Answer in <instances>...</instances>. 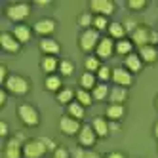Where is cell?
I'll list each match as a JSON object with an SVG mask.
<instances>
[{"label": "cell", "instance_id": "cell-2", "mask_svg": "<svg viewBox=\"0 0 158 158\" xmlns=\"http://www.w3.org/2000/svg\"><path fill=\"white\" fill-rule=\"evenodd\" d=\"M46 152H48V147H46L42 137L29 139V141L23 143V156L25 158H42Z\"/></svg>", "mask_w": 158, "mask_h": 158}, {"label": "cell", "instance_id": "cell-6", "mask_svg": "<svg viewBox=\"0 0 158 158\" xmlns=\"http://www.w3.org/2000/svg\"><path fill=\"white\" fill-rule=\"evenodd\" d=\"M99 32L95 31V29H86L82 35H80V48H82V52H92V50H95L97 48V44H99Z\"/></svg>", "mask_w": 158, "mask_h": 158}, {"label": "cell", "instance_id": "cell-48", "mask_svg": "<svg viewBox=\"0 0 158 158\" xmlns=\"http://www.w3.org/2000/svg\"><path fill=\"white\" fill-rule=\"evenodd\" d=\"M156 107H158V99H156Z\"/></svg>", "mask_w": 158, "mask_h": 158}, {"label": "cell", "instance_id": "cell-21", "mask_svg": "<svg viewBox=\"0 0 158 158\" xmlns=\"http://www.w3.org/2000/svg\"><path fill=\"white\" fill-rule=\"evenodd\" d=\"M12 35L19 40V44H25V42L31 40V29H29L27 25H23V23H19V25L14 27V32H12Z\"/></svg>", "mask_w": 158, "mask_h": 158}, {"label": "cell", "instance_id": "cell-25", "mask_svg": "<svg viewBox=\"0 0 158 158\" xmlns=\"http://www.w3.org/2000/svg\"><path fill=\"white\" fill-rule=\"evenodd\" d=\"M67 114L76 118V120H82L84 114H86V110H84V107L78 103V101H73L71 105H67Z\"/></svg>", "mask_w": 158, "mask_h": 158}, {"label": "cell", "instance_id": "cell-34", "mask_svg": "<svg viewBox=\"0 0 158 158\" xmlns=\"http://www.w3.org/2000/svg\"><path fill=\"white\" fill-rule=\"evenodd\" d=\"M78 25L80 27H84V29H89L94 25V15L89 14V12H84V14H80V17H78Z\"/></svg>", "mask_w": 158, "mask_h": 158}, {"label": "cell", "instance_id": "cell-29", "mask_svg": "<svg viewBox=\"0 0 158 158\" xmlns=\"http://www.w3.org/2000/svg\"><path fill=\"white\" fill-rule=\"evenodd\" d=\"M84 67H86V71H88V73H94V74H97V71L101 69L99 57H97V55H88V57H86V61H84Z\"/></svg>", "mask_w": 158, "mask_h": 158}, {"label": "cell", "instance_id": "cell-28", "mask_svg": "<svg viewBox=\"0 0 158 158\" xmlns=\"http://www.w3.org/2000/svg\"><path fill=\"white\" fill-rule=\"evenodd\" d=\"M97 84H95V74L94 73H84L82 76H80V88L82 89H94Z\"/></svg>", "mask_w": 158, "mask_h": 158}, {"label": "cell", "instance_id": "cell-12", "mask_svg": "<svg viewBox=\"0 0 158 158\" xmlns=\"http://www.w3.org/2000/svg\"><path fill=\"white\" fill-rule=\"evenodd\" d=\"M0 46H2V50L8 52V53H17L21 50L19 40L12 35V32H2V35H0Z\"/></svg>", "mask_w": 158, "mask_h": 158}, {"label": "cell", "instance_id": "cell-46", "mask_svg": "<svg viewBox=\"0 0 158 158\" xmlns=\"http://www.w3.org/2000/svg\"><path fill=\"white\" fill-rule=\"evenodd\" d=\"M84 158H99V154H97V152H86Z\"/></svg>", "mask_w": 158, "mask_h": 158}, {"label": "cell", "instance_id": "cell-39", "mask_svg": "<svg viewBox=\"0 0 158 158\" xmlns=\"http://www.w3.org/2000/svg\"><path fill=\"white\" fill-rule=\"evenodd\" d=\"M42 139H44V143H46V147H48V151H52V152H53L55 149H57V147H55V143H53L52 139H48V137H42Z\"/></svg>", "mask_w": 158, "mask_h": 158}, {"label": "cell", "instance_id": "cell-23", "mask_svg": "<svg viewBox=\"0 0 158 158\" xmlns=\"http://www.w3.org/2000/svg\"><path fill=\"white\" fill-rule=\"evenodd\" d=\"M131 50H133V42L128 38L118 40L116 46H114V53H118V55H130V53H133Z\"/></svg>", "mask_w": 158, "mask_h": 158}, {"label": "cell", "instance_id": "cell-7", "mask_svg": "<svg viewBox=\"0 0 158 158\" xmlns=\"http://www.w3.org/2000/svg\"><path fill=\"white\" fill-rule=\"evenodd\" d=\"M151 32H152V29H149L147 25H137V29L131 32L133 46H137V48L149 46V44H151Z\"/></svg>", "mask_w": 158, "mask_h": 158}, {"label": "cell", "instance_id": "cell-1", "mask_svg": "<svg viewBox=\"0 0 158 158\" xmlns=\"http://www.w3.org/2000/svg\"><path fill=\"white\" fill-rule=\"evenodd\" d=\"M4 88H6V92L10 94H14V95H25L29 94V80L25 76H21V74H10L8 76V80L4 82Z\"/></svg>", "mask_w": 158, "mask_h": 158}, {"label": "cell", "instance_id": "cell-31", "mask_svg": "<svg viewBox=\"0 0 158 158\" xmlns=\"http://www.w3.org/2000/svg\"><path fill=\"white\" fill-rule=\"evenodd\" d=\"M74 97H76V92H73L71 88H65V89H61V92L57 94V101H59V103H63V105H65V103L71 105Z\"/></svg>", "mask_w": 158, "mask_h": 158}, {"label": "cell", "instance_id": "cell-13", "mask_svg": "<svg viewBox=\"0 0 158 158\" xmlns=\"http://www.w3.org/2000/svg\"><path fill=\"white\" fill-rule=\"evenodd\" d=\"M95 139H97V133L94 131L92 124L82 126L80 133H78V143H80L82 147H94V145H95Z\"/></svg>", "mask_w": 158, "mask_h": 158}, {"label": "cell", "instance_id": "cell-11", "mask_svg": "<svg viewBox=\"0 0 158 158\" xmlns=\"http://www.w3.org/2000/svg\"><path fill=\"white\" fill-rule=\"evenodd\" d=\"M89 10L95 12L97 15L107 17V15H112V12H114V2H110V0H92Z\"/></svg>", "mask_w": 158, "mask_h": 158}, {"label": "cell", "instance_id": "cell-26", "mask_svg": "<svg viewBox=\"0 0 158 158\" xmlns=\"http://www.w3.org/2000/svg\"><path fill=\"white\" fill-rule=\"evenodd\" d=\"M109 35H110V38L122 40L124 36H126V29H124V25L118 23V21H112V23L109 25Z\"/></svg>", "mask_w": 158, "mask_h": 158}, {"label": "cell", "instance_id": "cell-4", "mask_svg": "<svg viewBox=\"0 0 158 158\" xmlns=\"http://www.w3.org/2000/svg\"><path fill=\"white\" fill-rule=\"evenodd\" d=\"M31 14V6L27 2H15V4H10L6 8V15L10 21H15V23L19 25L21 21H25Z\"/></svg>", "mask_w": 158, "mask_h": 158}, {"label": "cell", "instance_id": "cell-42", "mask_svg": "<svg viewBox=\"0 0 158 158\" xmlns=\"http://www.w3.org/2000/svg\"><path fill=\"white\" fill-rule=\"evenodd\" d=\"M158 44V31H152L151 32V46H156Z\"/></svg>", "mask_w": 158, "mask_h": 158}, {"label": "cell", "instance_id": "cell-47", "mask_svg": "<svg viewBox=\"0 0 158 158\" xmlns=\"http://www.w3.org/2000/svg\"><path fill=\"white\" fill-rule=\"evenodd\" d=\"M154 137H156V139H158V122H156V124H154Z\"/></svg>", "mask_w": 158, "mask_h": 158}, {"label": "cell", "instance_id": "cell-40", "mask_svg": "<svg viewBox=\"0 0 158 158\" xmlns=\"http://www.w3.org/2000/svg\"><path fill=\"white\" fill-rule=\"evenodd\" d=\"M6 135H8V124L0 122V137H6Z\"/></svg>", "mask_w": 158, "mask_h": 158}, {"label": "cell", "instance_id": "cell-10", "mask_svg": "<svg viewBox=\"0 0 158 158\" xmlns=\"http://www.w3.org/2000/svg\"><path fill=\"white\" fill-rule=\"evenodd\" d=\"M112 82H114L116 86L128 88V86H131V82H133L131 73L126 69V67H116V69H112Z\"/></svg>", "mask_w": 158, "mask_h": 158}, {"label": "cell", "instance_id": "cell-19", "mask_svg": "<svg viewBox=\"0 0 158 158\" xmlns=\"http://www.w3.org/2000/svg\"><path fill=\"white\" fill-rule=\"evenodd\" d=\"M124 65H126V69L130 73H139L143 69V59L139 57V53H130V55H126Z\"/></svg>", "mask_w": 158, "mask_h": 158}, {"label": "cell", "instance_id": "cell-16", "mask_svg": "<svg viewBox=\"0 0 158 158\" xmlns=\"http://www.w3.org/2000/svg\"><path fill=\"white\" fill-rule=\"evenodd\" d=\"M128 99V89L122 86H114L109 94V101L112 105H124V101Z\"/></svg>", "mask_w": 158, "mask_h": 158}, {"label": "cell", "instance_id": "cell-14", "mask_svg": "<svg viewBox=\"0 0 158 158\" xmlns=\"http://www.w3.org/2000/svg\"><path fill=\"white\" fill-rule=\"evenodd\" d=\"M55 31V21L46 17V19H38L36 23H35V32L36 35H40L42 38H48L52 32Z\"/></svg>", "mask_w": 158, "mask_h": 158}, {"label": "cell", "instance_id": "cell-37", "mask_svg": "<svg viewBox=\"0 0 158 158\" xmlns=\"http://www.w3.org/2000/svg\"><path fill=\"white\" fill-rule=\"evenodd\" d=\"M71 152L65 149V147H57V149L53 151V158H69Z\"/></svg>", "mask_w": 158, "mask_h": 158}, {"label": "cell", "instance_id": "cell-45", "mask_svg": "<svg viewBox=\"0 0 158 158\" xmlns=\"http://www.w3.org/2000/svg\"><path fill=\"white\" fill-rule=\"evenodd\" d=\"M109 128H110L112 131H118V130H120V126H118L116 122H109Z\"/></svg>", "mask_w": 158, "mask_h": 158}, {"label": "cell", "instance_id": "cell-18", "mask_svg": "<svg viewBox=\"0 0 158 158\" xmlns=\"http://www.w3.org/2000/svg\"><path fill=\"white\" fill-rule=\"evenodd\" d=\"M40 69L50 76V74H53L55 71L59 69V61L55 59V55H44L42 61H40Z\"/></svg>", "mask_w": 158, "mask_h": 158}, {"label": "cell", "instance_id": "cell-32", "mask_svg": "<svg viewBox=\"0 0 158 158\" xmlns=\"http://www.w3.org/2000/svg\"><path fill=\"white\" fill-rule=\"evenodd\" d=\"M95 76H97L103 84H107V80H110V78H112V71H110V67H109V65H101V69L97 71V74H95Z\"/></svg>", "mask_w": 158, "mask_h": 158}, {"label": "cell", "instance_id": "cell-22", "mask_svg": "<svg viewBox=\"0 0 158 158\" xmlns=\"http://www.w3.org/2000/svg\"><path fill=\"white\" fill-rule=\"evenodd\" d=\"M124 112H126V109H124V105H109L107 107V110H105V114H107V118L110 120V122H116V120H120L122 116H124Z\"/></svg>", "mask_w": 158, "mask_h": 158}, {"label": "cell", "instance_id": "cell-17", "mask_svg": "<svg viewBox=\"0 0 158 158\" xmlns=\"http://www.w3.org/2000/svg\"><path fill=\"white\" fill-rule=\"evenodd\" d=\"M92 128H94V131L97 133V137H107L109 131H110L109 122H107V118H103V116H95V118L92 120Z\"/></svg>", "mask_w": 158, "mask_h": 158}, {"label": "cell", "instance_id": "cell-24", "mask_svg": "<svg viewBox=\"0 0 158 158\" xmlns=\"http://www.w3.org/2000/svg\"><path fill=\"white\" fill-rule=\"evenodd\" d=\"M44 88L48 89V92H61V76L57 74H50L46 76V82H44Z\"/></svg>", "mask_w": 158, "mask_h": 158}, {"label": "cell", "instance_id": "cell-20", "mask_svg": "<svg viewBox=\"0 0 158 158\" xmlns=\"http://www.w3.org/2000/svg\"><path fill=\"white\" fill-rule=\"evenodd\" d=\"M139 57L143 59V63H154V61H158V50H156V46H143V48H139Z\"/></svg>", "mask_w": 158, "mask_h": 158}, {"label": "cell", "instance_id": "cell-38", "mask_svg": "<svg viewBox=\"0 0 158 158\" xmlns=\"http://www.w3.org/2000/svg\"><path fill=\"white\" fill-rule=\"evenodd\" d=\"M8 80V69H6V65H0V82H6Z\"/></svg>", "mask_w": 158, "mask_h": 158}, {"label": "cell", "instance_id": "cell-30", "mask_svg": "<svg viewBox=\"0 0 158 158\" xmlns=\"http://www.w3.org/2000/svg\"><path fill=\"white\" fill-rule=\"evenodd\" d=\"M76 101L80 103L82 107H88V105H92V101H94V95L88 92V89H76Z\"/></svg>", "mask_w": 158, "mask_h": 158}, {"label": "cell", "instance_id": "cell-36", "mask_svg": "<svg viewBox=\"0 0 158 158\" xmlns=\"http://www.w3.org/2000/svg\"><path fill=\"white\" fill-rule=\"evenodd\" d=\"M126 6H128L130 10H143V8L147 6V2H145V0H130Z\"/></svg>", "mask_w": 158, "mask_h": 158}, {"label": "cell", "instance_id": "cell-9", "mask_svg": "<svg viewBox=\"0 0 158 158\" xmlns=\"http://www.w3.org/2000/svg\"><path fill=\"white\" fill-rule=\"evenodd\" d=\"M114 46L116 44L112 42L110 36H105V38H101L99 44H97V48H95V55L99 59H109L112 53H114Z\"/></svg>", "mask_w": 158, "mask_h": 158}, {"label": "cell", "instance_id": "cell-35", "mask_svg": "<svg viewBox=\"0 0 158 158\" xmlns=\"http://www.w3.org/2000/svg\"><path fill=\"white\" fill-rule=\"evenodd\" d=\"M109 21H107V17H103V15H95L94 17V29L99 32V31H105V29H109Z\"/></svg>", "mask_w": 158, "mask_h": 158}, {"label": "cell", "instance_id": "cell-43", "mask_svg": "<svg viewBox=\"0 0 158 158\" xmlns=\"http://www.w3.org/2000/svg\"><path fill=\"white\" fill-rule=\"evenodd\" d=\"M107 158H126V154H124V152H118V151H114V152H109V154H107Z\"/></svg>", "mask_w": 158, "mask_h": 158}, {"label": "cell", "instance_id": "cell-33", "mask_svg": "<svg viewBox=\"0 0 158 158\" xmlns=\"http://www.w3.org/2000/svg\"><path fill=\"white\" fill-rule=\"evenodd\" d=\"M59 73H61V76H71V74L74 73V65H73L69 59L59 61Z\"/></svg>", "mask_w": 158, "mask_h": 158}, {"label": "cell", "instance_id": "cell-41", "mask_svg": "<svg viewBox=\"0 0 158 158\" xmlns=\"http://www.w3.org/2000/svg\"><path fill=\"white\" fill-rule=\"evenodd\" d=\"M86 156V151L84 149H80V147H78V149L73 152V158H84Z\"/></svg>", "mask_w": 158, "mask_h": 158}, {"label": "cell", "instance_id": "cell-44", "mask_svg": "<svg viewBox=\"0 0 158 158\" xmlns=\"http://www.w3.org/2000/svg\"><path fill=\"white\" fill-rule=\"evenodd\" d=\"M6 99H8L6 97V89H2V92H0V105H2V107L6 105Z\"/></svg>", "mask_w": 158, "mask_h": 158}, {"label": "cell", "instance_id": "cell-5", "mask_svg": "<svg viewBox=\"0 0 158 158\" xmlns=\"http://www.w3.org/2000/svg\"><path fill=\"white\" fill-rule=\"evenodd\" d=\"M25 141V135L23 133H17L14 139H10L6 143V149H4V156L6 158H21L23 156V143Z\"/></svg>", "mask_w": 158, "mask_h": 158}, {"label": "cell", "instance_id": "cell-3", "mask_svg": "<svg viewBox=\"0 0 158 158\" xmlns=\"http://www.w3.org/2000/svg\"><path fill=\"white\" fill-rule=\"evenodd\" d=\"M17 114H19L21 122H23L25 126H29V128H36L38 124H40V114H38V110L32 107V105H29V103L19 105Z\"/></svg>", "mask_w": 158, "mask_h": 158}, {"label": "cell", "instance_id": "cell-8", "mask_svg": "<svg viewBox=\"0 0 158 158\" xmlns=\"http://www.w3.org/2000/svg\"><path fill=\"white\" fill-rule=\"evenodd\" d=\"M59 130L65 135H78L80 130H82V126H80V120H76V118H73L69 114H65V116L59 118Z\"/></svg>", "mask_w": 158, "mask_h": 158}, {"label": "cell", "instance_id": "cell-15", "mask_svg": "<svg viewBox=\"0 0 158 158\" xmlns=\"http://www.w3.org/2000/svg\"><path fill=\"white\" fill-rule=\"evenodd\" d=\"M40 52L44 55H57L61 52V46H59V42L57 40H53V38H42L40 40Z\"/></svg>", "mask_w": 158, "mask_h": 158}, {"label": "cell", "instance_id": "cell-27", "mask_svg": "<svg viewBox=\"0 0 158 158\" xmlns=\"http://www.w3.org/2000/svg\"><path fill=\"white\" fill-rule=\"evenodd\" d=\"M109 94H110V89H109V86L103 84V82H99V84L92 89V95H94L95 101H103V99H107Z\"/></svg>", "mask_w": 158, "mask_h": 158}]
</instances>
